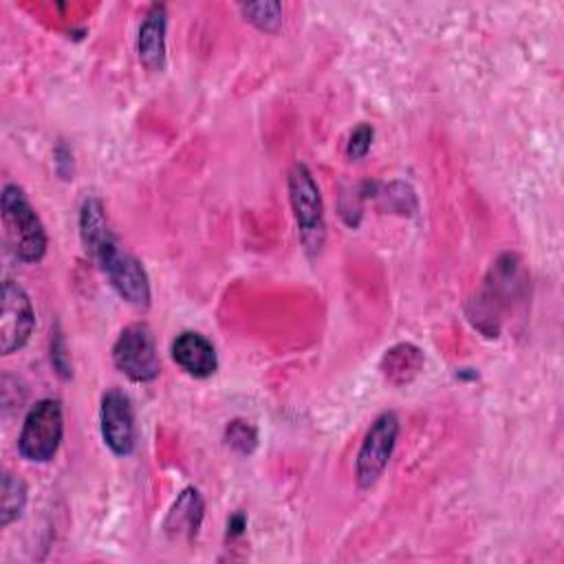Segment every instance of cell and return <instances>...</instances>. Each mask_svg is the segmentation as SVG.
<instances>
[{"mask_svg":"<svg viewBox=\"0 0 564 564\" xmlns=\"http://www.w3.org/2000/svg\"><path fill=\"white\" fill-rule=\"evenodd\" d=\"M527 289V273L516 253H502L489 269L480 291L467 306V317L487 337H498L505 313Z\"/></svg>","mask_w":564,"mask_h":564,"instance_id":"obj_1","label":"cell"},{"mask_svg":"<svg viewBox=\"0 0 564 564\" xmlns=\"http://www.w3.org/2000/svg\"><path fill=\"white\" fill-rule=\"evenodd\" d=\"M245 524H247L245 513H234V516L229 518V524H227V535H240L242 529H245Z\"/></svg>","mask_w":564,"mask_h":564,"instance_id":"obj_19","label":"cell"},{"mask_svg":"<svg viewBox=\"0 0 564 564\" xmlns=\"http://www.w3.org/2000/svg\"><path fill=\"white\" fill-rule=\"evenodd\" d=\"M104 275L108 278L110 286L119 293L121 300L137 308L150 306V280L143 264L123 251L115 236L101 242L97 249L90 251Z\"/></svg>","mask_w":564,"mask_h":564,"instance_id":"obj_4","label":"cell"},{"mask_svg":"<svg viewBox=\"0 0 564 564\" xmlns=\"http://www.w3.org/2000/svg\"><path fill=\"white\" fill-rule=\"evenodd\" d=\"M172 359L181 370L194 379H207L218 370V357L214 344L194 330H183L172 341Z\"/></svg>","mask_w":564,"mask_h":564,"instance_id":"obj_10","label":"cell"},{"mask_svg":"<svg viewBox=\"0 0 564 564\" xmlns=\"http://www.w3.org/2000/svg\"><path fill=\"white\" fill-rule=\"evenodd\" d=\"M112 361L130 381L145 383L156 379L161 361L150 326L143 322L128 324L112 346Z\"/></svg>","mask_w":564,"mask_h":564,"instance_id":"obj_6","label":"cell"},{"mask_svg":"<svg viewBox=\"0 0 564 564\" xmlns=\"http://www.w3.org/2000/svg\"><path fill=\"white\" fill-rule=\"evenodd\" d=\"M372 137H375L372 126L359 123V126L350 132V139H348V145H346V154H348L352 161L364 159V156L368 154L370 145H372Z\"/></svg>","mask_w":564,"mask_h":564,"instance_id":"obj_17","label":"cell"},{"mask_svg":"<svg viewBox=\"0 0 564 564\" xmlns=\"http://www.w3.org/2000/svg\"><path fill=\"white\" fill-rule=\"evenodd\" d=\"M35 326V313L26 291L13 282H2V311H0V350L2 355H11L20 350Z\"/></svg>","mask_w":564,"mask_h":564,"instance_id":"obj_8","label":"cell"},{"mask_svg":"<svg viewBox=\"0 0 564 564\" xmlns=\"http://www.w3.org/2000/svg\"><path fill=\"white\" fill-rule=\"evenodd\" d=\"M64 434L62 405L57 399H40L24 416L18 454L29 463H46L59 449Z\"/></svg>","mask_w":564,"mask_h":564,"instance_id":"obj_5","label":"cell"},{"mask_svg":"<svg viewBox=\"0 0 564 564\" xmlns=\"http://www.w3.org/2000/svg\"><path fill=\"white\" fill-rule=\"evenodd\" d=\"M203 513H205V502L200 491L194 487H187L178 494L176 502L172 505L163 522V531L172 540H192L200 529Z\"/></svg>","mask_w":564,"mask_h":564,"instance_id":"obj_12","label":"cell"},{"mask_svg":"<svg viewBox=\"0 0 564 564\" xmlns=\"http://www.w3.org/2000/svg\"><path fill=\"white\" fill-rule=\"evenodd\" d=\"M26 505V485L13 476V474H2V487H0V527L11 524L18 520L24 511Z\"/></svg>","mask_w":564,"mask_h":564,"instance_id":"obj_14","label":"cell"},{"mask_svg":"<svg viewBox=\"0 0 564 564\" xmlns=\"http://www.w3.org/2000/svg\"><path fill=\"white\" fill-rule=\"evenodd\" d=\"M51 361H53V366H55V370H57V375L62 377V379H68L70 377V359H68V352H66V344H64V339H62V335L57 333L55 337H53V341H51Z\"/></svg>","mask_w":564,"mask_h":564,"instance_id":"obj_18","label":"cell"},{"mask_svg":"<svg viewBox=\"0 0 564 564\" xmlns=\"http://www.w3.org/2000/svg\"><path fill=\"white\" fill-rule=\"evenodd\" d=\"M2 234L9 253L20 262H40L46 253V231L22 187L9 183L0 196Z\"/></svg>","mask_w":564,"mask_h":564,"instance_id":"obj_2","label":"cell"},{"mask_svg":"<svg viewBox=\"0 0 564 564\" xmlns=\"http://www.w3.org/2000/svg\"><path fill=\"white\" fill-rule=\"evenodd\" d=\"M99 427L101 438L108 449L117 456H128L134 449L137 430H134V410L126 392L110 388L101 397L99 405Z\"/></svg>","mask_w":564,"mask_h":564,"instance_id":"obj_9","label":"cell"},{"mask_svg":"<svg viewBox=\"0 0 564 564\" xmlns=\"http://www.w3.org/2000/svg\"><path fill=\"white\" fill-rule=\"evenodd\" d=\"M399 436V416L388 410L381 412L368 427L355 460V476L361 489H370L388 467Z\"/></svg>","mask_w":564,"mask_h":564,"instance_id":"obj_7","label":"cell"},{"mask_svg":"<svg viewBox=\"0 0 564 564\" xmlns=\"http://www.w3.org/2000/svg\"><path fill=\"white\" fill-rule=\"evenodd\" d=\"M165 29H167L165 4H152L143 15L139 35H137L139 59L152 73L165 68Z\"/></svg>","mask_w":564,"mask_h":564,"instance_id":"obj_11","label":"cell"},{"mask_svg":"<svg viewBox=\"0 0 564 564\" xmlns=\"http://www.w3.org/2000/svg\"><path fill=\"white\" fill-rule=\"evenodd\" d=\"M225 441L238 454H251L258 445V432L251 423H247L242 419H234L225 427Z\"/></svg>","mask_w":564,"mask_h":564,"instance_id":"obj_16","label":"cell"},{"mask_svg":"<svg viewBox=\"0 0 564 564\" xmlns=\"http://www.w3.org/2000/svg\"><path fill=\"white\" fill-rule=\"evenodd\" d=\"M240 13L249 20L256 29L273 33L282 24V4L280 2H256V4H240Z\"/></svg>","mask_w":564,"mask_h":564,"instance_id":"obj_15","label":"cell"},{"mask_svg":"<svg viewBox=\"0 0 564 564\" xmlns=\"http://www.w3.org/2000/svg\"><path fill=\"white\" fill-rule=\"evenodd\" d=\"M289 200L304 251L317 256L326 240L324 203L313 172L304 163H295L289 172Z\"/></svg>","mask_w":564,"mask_h":564,"instance_id":"obj_3","label":"cell"},{"mask_svg":"<svg viewBox=\"0 0 564 564\" xmlns=\"http://www.w3.org/2000/svg\"><path fill=\"white\" fill-rule=\"evenodd\" d=\"M423 364H425V357H423L421 348L403 341V344H397L390 350H386L379 368H381V375L386 377V381H390L394 386H405L423 370Z\"/></svg>","mask_w":564,"mask_h":564,"instance_id":"obj_13","label":"cell"}]
</instances>
